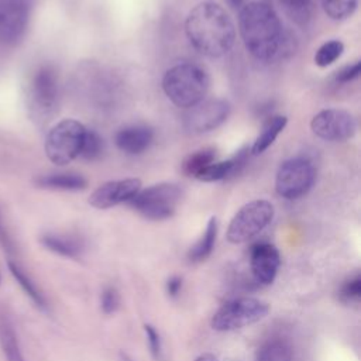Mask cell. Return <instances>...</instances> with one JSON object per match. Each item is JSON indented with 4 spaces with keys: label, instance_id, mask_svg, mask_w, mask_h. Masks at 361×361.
<instances>
[{
    "label": "cell",
    "instance_id": "6da1fadb",
    "mask_svg": "<svg viewBox=\"0 0 361 361\" xmlns=\"http://www.w3.org/2000/svg\"><path fill=\"white\" fill-rule=\"evenodd\" d=\"M238 30L245 49L258 61L269 62L290 51L276 11L264 1H251L241 7Z\"/></svg>",
    "mask_w": 361,
    "mask_h": 361
},
{
    "label": "cell",
    "instance_id": "7a4b0ae2",
    "mask_svg": "<svg viewBox=\"0 0 361 361\" xmlns=\"http://www.w3.org/2000/svg\"><path fill=\"white\" fill-rule=\"evenodd\" d=\"M185 32L190 45L210 58L226 55L235 41L231 18L213 1H203L190 10L185 21Z\"/></svg>",
    "mask_w": 361,
    "mask_h": 361
},
{
    "label": "cell",
    "instance_id": "3957f363",
    "mask_svg": "<svg viewBox=\"0 0 361 361\" xmlns=\"http://www.w3.org/2000/svg\"><path fill=\"white\" fill-rule=\"evenodd\" d=\"M209 76L197 65L182 62L169 68L162 79L166 97L178 107L190 109L204 100L209 90Z\"/></svg>",
    "mask_w": 361,
    "mask_h": 361
},
{
    "label": "cell",
    "instance_id": "277c9868",
    "mask_svg": "<svg viewBox=\"0 0 361 361\" xmlns=\"http://www.w3.org/2000/svg\"><path fill=\"white\" fill-rule=\"evenodd\" d=\"M86 127L73 118H65L51 127L45 137L47 158L55 165H68L80 155Z\"/></svg>",
    "mask_w": 361,
    "mask_h": 361
},
{
    "label": "cell",
    "instance_id": "5b68a950",
    "mask_svg": "<svg viewBox=\"0 0 361 361\" xmlns=\"http://www.w3.org/2000/svg\"><path fill=\"white\" fill-rule=\"evenodd\" d=\"M180 197L182 189L176 183L161 182L140 189L127 203L145 219L165 220L173 216Z\"/></svg>",
    "mask_w": 361,
    "mask_h": 361
},
{
    "label": "cell",
    "instance_id": "8992f818",
    "mask_svg": "<svg viewBox=\"0 0 361 361\" xmlns=\"http://www.w3.org/2000/svg\"><path fill=\"white\" fill-rule=\"evenodd\" d=\"M59 82L52 65H41L32 75L28 86V107L34 120L45 121L58 109Z\"/></svg>",
    "mask_w": 361,
    "mask_h": 361
},
{
    "label": "cell",
    "instance_id": "52a82bcc",
    "mask_svg": "<svg viewBox=\"0 0 361 361\" xmlns=\"http://www.w3.org/2000/svg\"><path fill=\"white\" fill-rule=\"evenodd\" d=\"M269 312V305L257 298H235L226 302L212 317L210 326L217 331L243 329L262 320Z\"/></svg>",
    "mask_w": 361,
    "mask_h": 361
},
{
    "label": "cell",
    "instance_id": "ba28073f",
    "mask_svg": "<svg viewBox=\"0 0 361 361\" xmlns=\"http://www.w3.org/2000/svg\"><path fill=\"white\" fill-rule=\"evenodd\" d=\"M274 212V204L264 199L245 203L228 223L227 240L231 244H241L251 240L271 223Z\"/></svg>",
    "mask_w": 361,
    "mask_h": 361
},
{
    "label": "cell",
    "instance_id": "9c48e42d",
    "mask_svg": "<svg viewBox=\"0 0 361 361\" xmlns=\"http://www.w3.org/2000/svg\"><path fill=\"white\" fill-rule=\"evenodd\" d=\"M314 182V168L306 158H290L281 164L275 178V190L288 200L299 199Z\"/></svg>",
    "mask_w": 361,
    "mask_h": 361
},
{
    "label": "cell",
    "instance_id": "30bf717a",
    "mask_svg": "<svg viewBox=\"0 0 361 361\" xmlns=\"http://www.w3.org/2000/svg\"><path fill=\"white\" fill-rule=\"evenodd\" d=\"M230 114V104L223 99H209L192 106L183 116V127L192 134H204L220 127Z\"/></svg>",
    "mask_w": 361,
    "mask_h": 361
},
{
    "label": "cell",
    "instance_id": "8fae6325",
    "mask_svg": "<svg viewBox=\"0 0 361 361\" xmlns=\"http://www.w3.org/2000/svg\"><path fill=\"white\" fill-rule=\"evenodd\" d=\"M314 135L326 141H344L354 135L357 130L355 118L343 109H326L319 111L310 121Z\"/></svg>",
    "mask_w": 361,
    "mask_h": 361
},
{
    "label": "cell",
    "instance_id": "7c38bea8",
    "mask_svg": "<svg viewBox=\"0 0 361 361\" xmlns=\"http://www.w3.org/2000/svg\"><path fill=\"white\" fill-rule=\"evenodd\" d=\"M30 11V0H0V44L14 45L24 37Z\"/></svg>",
    "mask_w": 361,
    "mask_h": 361
},
{
    "label": "cell",
    "instance_id": "4fadbf2b",
    "mask_svg": "<svg viewBox=\"0 0 361 361\" xmlns=\"http://www.w3.org/2000/svg\"><path fill=\"white\" fill-rule=\"evenodd\" d=\"M141 189L138 178L116 179L102 183L89 196V204L96 209H110L120 203H127Z\"/></svg>",
    "mask_w": 361,
    "mask_h": 361
},
{
    "label": "cell",
    "instance_id": "5bb4252c",
    "mask_svg": "<svg viewBox=\"0 0 361 361\" xmlns=\"http://www.w3.org/2000/svg\"><path fill=\"white\" fill-rule=\"evenodd\" d=\"M281 265L278 248L271 243H257L251 248L250 267L254 279L261 285L274 282Z\"/></svg>",
    "mask_w": 361,
    "mask_h": 361
},
{
    "label": "cell",
    "instance_id": "9a60e30c",
    "mask_svg": "<svg viewBox=\"0 0 361 361\" xmlns=\"http://www.w3.org/2000/svg\"><path fill=\"white\" fill-rule=\"evenodd\" d=\"M154 140V131L145 124H130L121 127L114 134L117 148L128 155H140L149 148Z\"/></svg>",
    "mask_w": 361,
    "mask_h": 361
},
{
    "label": "cell",
    "instance_id": "2e32d148",
    "mask_svg": "<svg viewBox=\"0 0 361 361\" xmlns=\"http://www.w3.org/2000/svg\"><path fill=\"white\" fill-rule=\"evenodd\" d=\"M248 152H250V148L243 147L231 158H228L226 161L212 162L196 176V179L203 180V182H216V180L235 176L244 168L247 158H248Z\"/></svg>",
    "mask_w": 361,
    "mask_h": 361
},
{
    "label": "cell",
    "instance_id": "e0dca14e",
    "mask_svg": "<svg viewBox=\"0 0 361 361\" xmlns=\"http://www.w3.org/2000/svg\"><path fill=\"white\" fill-rule=\"evenodd\" d=\"M34 183L42 189L51 190H82L86 188V179L76 172H54L39 175L34 179Z\"/></svg>",
    "mask_w": 361,
    "mask_h": 361
},
{
    "label": "cell",
    "instance_id": "ac0fdd59",
    "mask_svg": "<svg viewBox=\"0 0 361 361\" xmlns=\"http://www.w3.org/2000/svg\"><path fill=\"white\" fill-rule=\"evenodd\" d=\"M0 348L6 361H25L10 316L0 310Z\"/></svg>",
    "mask_w": 361,
    "mask_h": 361
},
{
    "label": "cell",
    "instance_id": "d6986e66",
    "mask_svg": "<svg viewBox=\"0 0 361 361\" xmlns=\"http://www.w3.org/2000/svg\"><path fill=\"white\" fill-rule=\"evenodd\" d=\"M41 244L47 250L66 258H78L82 251V244L76 238L62 234L47 233L41 235Z\"/></svg>",
    "mask_w": 361,
    "mask_h": 361
},
{
    "label": "cell",
    "instance_id": "ffe728a7",
    "mask_svg": "<svg viewBox=\"0 0 361 361\" xmlns=\"http://www.w3.org/2000/svg\"><path fill=\"white\" fill-rule=\"evenodd\" d=\"M217 230H219L217 219L210 217L202 237L195 243V245L190 247L188 252V259L190 262H202L212 254L216 243V237H217Z\"/></svg>",
    "mask_w": 361,
    "mask_h": 361
},
{
    "label": "cell",
    "instance_id": "44dd1931",
    "mask_svg": "<svg viewBox=\"0 0 361 361\" xmlns=\"http://www.w3.org/2000/svg\"><path fill=\"white\" fill-rule=\"evenodd\" d=\"M286 123H288V118L285 116H272L271 118H268L267 123L262 126L261 133L255 138L252 147L250 148V152L261 154L267 148H269L276 140V137L283 131V128L286 127Z\"/></svg>",
    "mask_w": 361,
    "mask_h": 361
},
{
    "label": "cell",
    "instance_id": "7402d4cb",
    "mask_svg": "<svg viewBox=\"0 0 361 361\" xmlns=\"http://www.w3.org/2000/svg\"><path fill=\"white\" fill-rule=\"evenodd\" d=\"M7 265H8V269L13 275V278L17 281V283L21 286V289L25 292V295L35 303V306H38L42 310H47V300L44 298L42 292L39 290L37 283L32 281V278L25 272V269H23V267L17 261H13V259H10Z\"/></svg>",
    "mask_w": 361,
    "mask_h": 361
},
{
    "label": "cell",
    "instance_id": "603a6c76",
    "mask_svg": "<svg viewBox=\"0 0 361 361\" xmlns=\"http://www.w3.org/2000/svg\"><path fill=\"white\" fill-rule=\"evenodd\" d=\"M216 161L214 148H202L188 155L182 164V172L188 176L196 178L207 165Z\"/></svg>",
    "mask_w": 361,
    "mask_h": 361
},
{
    "label": "cell",
    "instance_id": "cb8c5ba5",
    "mask_svg": "<svg viewBox=\"0 0 361 361\" xmlns=\"http://www.w3.org/2000/svg\"><path fill=\"white\" fill-rule=\"evenodd\" d=\"M255 361H292V350L286 341L274 338L261 345Z\"/></svg>",
    "mask_w": 361,
    "mask_h": 361
},
{
    "label": "cell",
    "instance_id": "d4e9b609",
    "mask_svg": "<svg viewBox=\"0 0 361 361\" xmlns=\"http://www.w3.org/2000/svg\"><path fill=\"white\" fill-rule=\"evenodd\" d=\"M279 3L298 24H306L312 17L314 0H279Z\"/></svg>",
    "mask_w": 361,
    "mask_h": 361
},
{
    "label": "cell",
    "instance_id": "484cf974",
    "mask_svg": "<svg viewBox=\"0 0 361 361\" xmlns=\"http://www.w3.org/2000/svg\"><path fill=\"white\" fill-rule=\"evenodd\" d=\"M357 4L358 0H322L324 13L337 21L348 18L355 11Z\"/></svg>",
    "mask_w": 361,
    "mask_h": 361
},
{
    "label": "cell",
    "instance_id": "4316f807",
    "mask_svg": "<svg viewBox=\"0 0 361 361\" xmlns=\"http://www.w3.org/2000/svg\"><path fill=\"white\" fill-rule=\"evenodd\" d=\"M344 51V45L338 39H331L324 42L314 54V63L320 68L331 65L336 59L340 58V55Z\"/></svg>",
    "mask_w": 361,
    "mask_h": 361
},
{
    "label": "cell",
    "instance_id": "83f0119b",
    "mask_svg": "<svg viewBox=\"0 0 361 361\" xmlns=\"http://www.w3.org/2000/svg\"><path fill=\"white\" fill-rule=\"evenodd\" d=\"M103 151V140L102 137L90 128H86L83 142H82V149H80V157L85 159L93 161L97 159L102 155Z\"/></svg>",
    "mask_w": 361,
    "mask_h": 361
},
{
    "label": "cell",
    "instance_id": "f1b7e54d",
    "mask_svg": "<svg viewBox=\"0 0 361 361\" xmlns=\"http://www.w3.org/2000/svg\"><path fill=\"white\" fill-rule=\"evenodd\" d=\"M100 305H102V310L104 314L114 313L120 306V295H118L117 289L113 286L104 288L102 292V296H100Z\"/></svg>",
    "mask_w": 361,
    "mask_h": 361
},
{
    "label": "cell",
    "instance_id": "f546056e",
    "mask_svg": "<svg viewBox=\"0 0 361 361\" xmlns=\"http://www.w3.org/2000/svg\"><path fill=\"white\" fill-rule=\"evenodd\" d=\"M338 295L345 302L358 300L360 296H361V278H360V275H355L354 278L344 282V285L340 288Z\"/></svg>",
    "mask_w": 361,
    "mask_h": 361
},
{
    "label": "cell",
    "instance_id": "4dcf8cb0",
    "mask_svg": "<svg viewBox=\"0 0 361 361\" xmlns=\"http://www.w3.org/2000/svg\"><path fill=\"white\" fill-rule=\"evenodd\" d=\"M144 330H145V334H147V340H148L151 355L154 357V360L159 361L161 357H162L161 337H159L158 331L155 330V327L151 326V324H144Z\"/></svg>",
    "mask_w": 361,
    "mask_h": 361
},
{
    "label": "cell",
    "instance_id": "1f68e13d",
    "mask_svg": "<svg viewBox=\"0 0 361 361\" xmlns=\"http://www.w3.org/2000/svg\"><path fill=\"white\" fill-rule=\"evenodd\" d=\"M360 72H361V62L360 61H355L354 63L351 65H347L345 68H343L337 76H336V80L340 82V83H347V82H351L354 79H357L360 76Z\"/></svg>",
    "mask_w": 361,
    "mask_h": 361
},
{
    "label": "cell",
    "instance_id": "d6a6232c",
    "mask_svg": "<svg viewBox=\"0 0 361 361\" xmlns=\"http://www.w3.org/2000/svg\"><path fill=\"white\" fill-rule=\"evenodd\" d=\"M0 245L3 247V250L6 252H8L10 255L14 254L16 251V245H14V241L7 230V226L4 224V220H3V214L0 212Z\"/></svg>",
    "mask_w": 361,
    "mask_h": 361
},
{
    "label": "cell",
    "instance_id": "836d02e7",
    "mask_svg": "<svg viewBox=\"0 0 361 361\" xmlns=\"http://www.w3.org/2000/svg\"><path fill=\"white\" fill-rule=\"evenodd\" d=\"M182 289V278L180 276H171L168 281H166V293L171 296V298H175L179 295Z\"/></svg>",
    "mask_w": 361,
    "mask_h": 361
},
{
    "label": "cell",
    "instance_id": "e575fe53",
    "mask_svg": "<svg viewBox=\"0 0 361 361\" xmlns=\"http://www.w3.org/2000/svg\"><path fill=\"white\" fill-rule=\"evenodd\" d=\"M195 361H219V358L210 353H204V354H200L199 357H196Z\"/></svg>",
    "mask_w": 361,
    "mask_h": 361
},
{
    "label": "cell",
    "instance_id": "d590c367",
    "mask_svg": "<svg viewBox=\"0 0 361 361\" xmlns=\"http://www.w3.org/2000/svg\"><path fill=\"white\" fill-rule=\"evenodd\" d=\"M227 1H228V4H230L231 7H234V8L243 6V0H227Z\"/></svg>",
    "mask_w": 361,
    "mask_h": 361
},
{
    "label": "cell",
    "instance_id": "8d00e7d4",
    "mask_svg": "<svg viewBox=\"0 0 361 361\" xmlns=\"http://www.w3.org/2000/svg\"><path fill=\"white\" fill-rule=\"evenodd\" d=\"M120 361H134L128 354H126V353H120Z\"/></svg>",
    "mask_w": 361,
    "mask_h": 361
}]
</instances>
